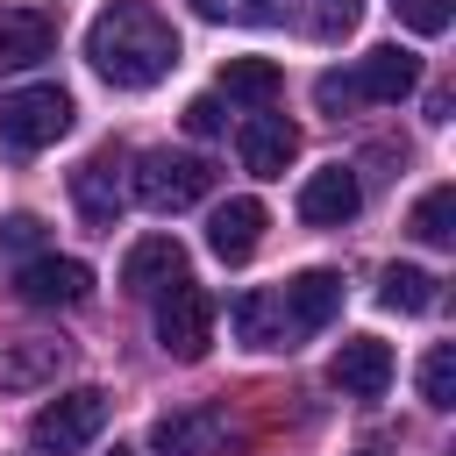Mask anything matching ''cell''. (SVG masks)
Wrapping results in <instances>:
<instances>
[{
	"label": "cell",
	"mask_w": 456,
	"mask_h": 456,
	"mask_svg": "<svg viewBox=\"0 0 456 456\" xmlns=\"http://www.w3.org/2000/svg\"><path fill=\"white\" fill-rule=\"evenodd\" d=\"M278 306H285V328L292 335H314V328H328L342 314V278L335 271H299V278H285Z\"/></svg>",
	"instance_id": "obj_12"
},
{
	"label": "cell",
	"mask_w": 456,
	"mask_h": 456,
	"mask_svg": "<svg viewBox=\"0 0 456 456\" xmlns=\"http://www.w3.org/2000/svg\"><path fill=\"white\" fill-rule=\"evenodd\" d=\"M356 21H363V0H314L306 7V36L314 43H342Z\"/></svg>",
	"instance_id": "obj_23"
},
{
	"label": "cell",
	"mask_w": 456,
	"mask_h": 456,
	"mask_svg": "<svg viewBox=\"0 0 456 456\" xmlns=\"http://www.w3.org/2000/svg\"><path fill=\"white\" fill-rule=\"evenodd\" d=\"M435 285H442L435 271H420V264H392V271L378 278V299H385L392 314H428V306L442 299Z\"/></svg>",
	"instance_id": "obj_20"
},
{
	"label": "cell",
	"mask_w": 456,
	"mask_h": 456,
	"mask_svg": "<svg viewBox=\"0 0 456 456\" xmlns=\"http://www.w3.org/2000/svg\"><path fill=\"white\" fill-rule=\"evenodd\" d=\"M121 157L114 150H100V157H86L78 171H71V200H78V214H86V228H114L121 221Z\"/></svg>",
	"instance_id": "obj_16"
},
{
	"label": "cell",
	"mask_w": 456,
	"mask_h": 456,
	"mask_svg": "<svg viewBox=\"0 0 456 456\" xmlns=\"http://www.w3.org/2000/svg\"><path fill=\"white\" fill-rule=\"evenodd\" d=\"M356 456H392V449H356Z\"/></svg>",
	"instance_id": "obj_30"
},
{
	"label": "cell",
	"mask_w": 456,
	"mask_h": 456,
	"mask_svg": "<svg viewBox=\"0 0 456 456\" xmlns=\"http://www.w3.org/2000/svg\"><path fill=\"white\" fill-rule=\"evenodd\" d=\"M292 157H299V128L285 114H249L242 121V171L249 178H285Z\"/></svg>",
	"instance_id": "obj_13"
},
{
	"label": "cell",
	"mask_w": 456,
	"mask_h": 456,
	"mask_svg": "<svg viewBox=\"0 0 456 456\" xmlns=\"http://www.w3.org/2000/svg\"><path fill=\"white\" fill-rule=\"evenodd\" d=\"M107 413H114V399H107L100 385H78V392L50 399V406L28 420V442H36L43 456H71V449H86V442L107 428Z\"/></svg>",
	"instance_id": "obj_3"
},
{
	"label": "cell",
	"mask_w": 456,
	"mask_h": 456,
	"mask_svg": "<svg viewBox=\"0 0 456 456\" xmlns=\"http://www.w3.org/2000/svg\"><path fill=\"white\" fill-rule=\"evenodd\" d=\"M207 21H278L285 0H192Z\"/></svg>",
	"instance_id": "obj_24"
},
{
	"label": "cell",
	"mask_w": 456,
	"mask_h": 456,
	"mask_svg": "<svg viewBox=\"0 0 456 456\" xmlns=\"http://www.w3.org/2000/svg\"><path fill=\"white\" fill-rule=\"evenodd\" d=\"M185 128H192V135H221V100H214V93L185 100Z\"/></svg>",
	"instance_id": "obj_28"
},
{
	"label": "cell",
	"mask_w": 456,
	"mask_h": 456,
	"mask_svg": "<svg viewBox=\"0 0 456 456\" xmlns=\"http://www.w3.org/2000/svg\"><path fill=\"white\" fill-rule=\"evenodd\" d=\"M71 128V93L64 86H21L0 100V142L7 150H50Z\"/></svg>",
	"instance_id": "obj_4"
},
{
	"label": "cell",
	"mask_w": 456,
	"mask_h": 456,
	"mask_svg": "<svg viewBox=\"0 0 456 456\" xmlns=\"http://www.w3.org/2000/svg\"><path fill=\"white\" fill-rule=\"evenodd\" d=\"M356 207H363V185L349 164H321L299 185V221H314V228H342V221H356Z\"/></svg>",
	"instance_id": "obj_10"
},
{
	"label": "cell",
	"mask_w": 456,
	"mask_h": 456,
	"mask_svg": "<svg viewBox=\"0 0 456 456\" xmlns=\"http://www.w3.org/2000/svg\"><path fill=\"white\" fill-rule=\"evenodd\" d=\"M36 242H43V221L36 214H7L0 221V249H36Z\"/></svg>",
	"instance_id": "obj_27"
},
{
	"label": "cell",
	"mask_w": 456,
	"mask_h": 456,
	"mask_svg": "<svg viewBox=\"0 0 456 456\" xmlns=\"http://www.w3.org/2000/svg\"><path fill=\"white\" fill-rule=\"evenodd\" d=\"M14 292H21L28 306H78V299L93 292V271H86L78 256H28V264L14 271Z\"/></svg>",
	"instance_id": "obj_9"
},
{
	"label": "cell",
	"mask_w": 456,
	"mask_h": 456,
	"mask_svg": "<svg viewBox=\"0 0 456 456\" xmlns=\"http://www.w3.org/2000/svg\"><path fill=\"white\" fill-rule=\"evenodd\" d=\"M128 185H135V200L150 214H185V207H200L214 192V164L192 157V150H142Z\"/></svg>",
	"instance_id": "obj_2"
},
{
	"label": "cell",
	"mask_w": 456,
	"mask_h": 456,
	"mask_svg": "<svg viewBox=\"0 0 456 456\" xmlns=\"http://www.w3.org/2000/svg\"><path fill=\"white\" fill-rule=\"evenodd\" d=\"M406 228H413L420 242H435V249H442V242H456V185H435V192H420Z\"/></svg>",
	"instance_id": "obj_21"
},
{
	"label": "cell",
	"mask_w": 456,
	"mask_h": 456,
	"mask_svg": "<svg viewBox=\"0 0 456 456\" xmlns=\"http://www.w3.org/2000/svg\"><path fill=\"white\" fill-rule=\"evenodd\" d=\"M57 50V14L50 7H0V71H28Z\"/></svg>",
	"instance_id": "obj_11"
},
{
	"label": "cell",
	"mask_w": 456,
	"mask_h": 456,
	"mask_svg": "<svg viewBox=\"0 0 456 456\" xmlns=\"http://www.w3.org/2000/svg\"><path fill=\"white\" fill-rule=\"evenodd\" d=\"M314 100H321V114H349V107H363L349 71H321V78H314Z\"/></svg>",
	"instance_id": "obj_26"
},
{
	"label": "cell",
	"mask_w": 456,
	"mask_h": 456,
	"mask_svg": "<svg viewBox=\"0 0 456 456\" xmlns=\"http://www.w3.org/2000/svg\"><path fill=\"white\" fill-rule=\"evenodd\" d=\"M107 456H135V449H121V442H114V449H107Z\"/></svg>",
	"instance_id": "obj_29"
},
{
	"label": "cell",
	"mask_w": 456,
	"mask_h": 456,
	"mask_svg": "<svg viewBox=\"0 0 456 456\" xmlns=\"http://www.w3.org/2000/svg\"><path fill=\"white\" fill-rule=\"evenodd\" d=\"M328 385L349 392V399H385V385H392V342L349 335V342L328 356Z\"/></svg>",
	"instance_id": "obj_6"
},
{
	"label": "cell",
	"mask_w": 456,
	"mask_h": 456,
	"mask_svg": "<svg viewBox=\"0 0 456 456\" xmlns=\"http://www.w3.org/2000/svg\"><path fill=\"white\" fill-rule=\"evenodd\" d=\"M86 64L121 86V93H150L171 64H178V28L150 7V0H114L107 14H93L86 28Z\"/></svg>",
	"instance_id": "obj_1"
},
{
	"label": "cell",
	"mask_w": 456,
	"mask_h": 456,
	"mask_svg": "<svg viewBox=\"0 0 456 456\" xmlns=\"http://www.w3.org/2000/svg\"><path fill=\"white\" fill-rule=\"evenodd\" d=\"M178 278H185L178 235H142V242L128 249V264H121V292H135V299H157V292L178 285Z\"/></svg>",
	"instance_id": "obj_15"
},
{
	"label": "cell",
	"mask_w": 456,
	"mask_h": 456,
	"mask_svg": "<svg viewBox=\"0 0 456 456\" xmlns=\"http://www.w3.org/2000/svg\"><path fill=\"white\" fill-rule=\"evenodd\" d=\"M392 14H399V21L413 28V36H442L456 7H449V0H392Z\"/></svg>",
	"instance_id": "obj_25"
},
{
	"label": "cell",
	"mask_w": 456,
	"mask_h": 456,
	"mask_svg": "<svg viewBox=\"0 0 456 456\" xmlns=\"http://www.w3.org/2000/svg\"><path fill=\"white\" fill-rule=\"evenodd\" d=\"M221 442H228L221 406H178V413L150 420V449L157 456H221Z\"/></svg>",
	"instance_id": "obj_7"
},
{
	"label": "cell",
	"mask_w": 456,
	"mask_h": 456,
	"mask_svg": "<svg viewBox=\"0 0 456 456\" xmlns=\"http://www.w3.org/2000/svg\"><path fill=\"white\" fill-rule=\"evenodd\" d=\"M228 321H235V335L249 342V349H292V328H285V306H278V292H235V306H228Z\"/></svg>",
	"instance_id": "obj_17"
},
{
	"label": "cell",
	"mask_w": 456,
	"mask_h": 456,
	"mask_svg": "<svg viewBox=\"0 0 456 456\" xmlns=\"http://www.w3.org/2000/svg\"><path fill=\"white\" fill-rule=\"evenodd\" d=\"M64 370V342H14L0 356V392H36Z\"/></svg>",
	"instance_id": "obj_18"
},
{
	"label": "cell",
	"mask_w": 456,
	"mask_h": 456,
	"mask_svg": "<svg viewBox=\"0 0 456 456\" xmlns=\"http://www.w3.org/2000/svg\"><path fill=\"white\" fill-rule=\"evenodd\" d=\"M157 342H164V356H178V363L207 356V342H214V299H207L192 278H178V285L157 292Z\"/></svg>",
	"instance_id": "obj_5"
},
{
	"label": "cell",
	"mask_w": 456,
	"mask_h": 456,
	"mask_svg": "<svg viewBox=\"0 0 456 456\" xmlns=\"http://www.w3.org/2000/svg\"><path fill=\"white\" fill-rule=\"evenodd\" d=\"M264 200H221L214 214H207V249L221 256V264H242V256H256V242H264Z\"/></svg>",
	"instance_id": "obj_14"
},
{
	"label": "cell",
	"mask_w": 456,
	"mask_h": 456,
	"mask_svg": "<svg viewBox=\"0 0 456 456\" xmlns=\"http://www.w3.org/2000/svg\"><path fill=\"white\" fill-rule=\"evenodd\" d=\"M278 86H285V71H278L271 57H228V64H221V93H228V100L271 107V100H278Z\"/></svg>",
	"instance_id": "obj_19"
},
{
	"label": "cell",
	"mask_w": 456,
	"mask_h": 456,
	"mask_svg": "<svg viewBox=\"0 0 456 456\" xmlns=\"http://www.w3.org/2000/svg\"><path fill=\"white\" fill-rule=\"evenodd\" d=\"M356 100H370V107H392V100H406L413 86H420V57L413 50H399V43H378V50H363L356 57Z\"/></svg>",
	"instance_id": "obj_8"
},
{
	"label": "cell",
	"mask_w": 456,
	"mask_h": 456,
	"mask_svg": "<svg viewBox=\"0 0 456 456\" xmlns=\"http://www.w3.org/2000/svg\"><path fill=\"white\" fill-rule=\"evenodd\" d=\"M420 399L428 406H456V342H435L428 356H420Z\"/></svg>",
	"instance_id": "obj_22"
}]
</instances>
